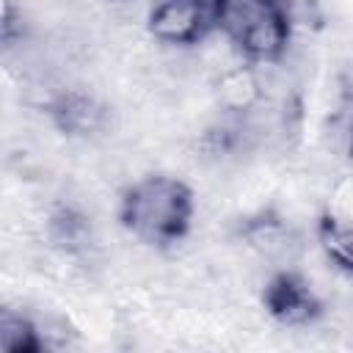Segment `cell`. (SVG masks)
<instances>
[{
    "instance_id": "obj_9",
    "label": "cell",
    "mask_w": 353,
    "mask_h": 353,
    "mask_svg": "<svg viewBox=\"0 0 353 353\" xmlns=\"http://www.w3.org/2000/svg\"><path fill=\"white\" fill-rule=\"evenodd\" d=\"M345 152H347V157H350V163H353V127H350V132H347V143H345Z\"/></svg>"
},
{
    "instance_id": "obj_5",
    "label": "cell",
    "mask_w": 353,
    "mask_h": 353,
    "mask_svg": "<svg viewBox=\"0 0 353 353\" xmlns=\"http://www.w3.org/2000/svg\"><path fill=\"white\" fill-rule=\"evenodd\" d=\"M210 94H212V102H215L218 113H223V116H243L265 99L259 72L248 61L221 72L218 77H212L210 80Z\"/></svg>"
},
{
    "instance_id": "obj_7",
    "label": "cell",
    "mask_w": 353,
    "mask_h": 353,
    "mask_svg": "<svg viewBox=\"0 0 353 353\" xmlns=\"http://www.w3.org/2000/svg\"><path fill=\"white\" fill-rule=\"evenodd\" d=\"M0 350L6 353H39L44 350L39 325L22 312L6 309L0 317Z\"/></svg>"
},
{
    "instance_id": "obj_8",
    "label": "cell",
    "mask_w": 353,
    "mask_h": 353,
    "mask_svg": "<svg viewBox=\"0 0 353 353\" xmlns=\"http://www.w3.org/2000/svg\"><path fill=\"white\" fill-rule=\"evenodd\" d=\"M328 215L334 218H345L353 221V174L350 176H339L331 182L328 190Z\"/></svg>"
},
{
    "instance_id": "obj_4",
    "label": "cell",
    "mask_w": 353,
    "mask_h": 353,
    "mask_svg": "<svg viewBox=\"0 0 353 353\" xmlns=\"http://www.w3.org/2000/svg\"><path fill=\"white\" fill-rule=\"evenodd\" d=\"M262 301H265V309L281 325H290V328L312 325L323 314L320 292L298 270H279L276 276H270L265 284Z\"/></svg>"
},
{
    "instance_id": "obj_2",
    "label": "cell",
    "mask_w": 353,
    "mask_h": 353,
    "mask_svg": "<svg viewBox=\"0 0 353 353\" xmlns=\"http://www.w3.org/2000/svg\"><path fill=\"white\" fill-rule=\"evenodd\" d=\"M215 28L237 44L248 63L281 61L292 44L287 0H215Z\"/></svg>"
},
{
    "instance_id": "obj_3",
    "label": "cell",
    "mask_w": 353,
    "mask_h": 353,
    "mask_svg": "<svg viewBox=\"0 0 353 353\" xmlns=\"http://www.w3.org/2000/svg\"><path fill=\"white\" fill-rule=\"evenodd\" d=\"M215 28V0H154L146 33L163 47H193Z\"/></svg>"
},
{
    "instance_id": "obj_6",
    "label": "cell",
    "mask_w": 353,
    "mask_h": 353,
    "mask_svg": "<svg viewBox=\"0 0 353 353\" xmlns=\"http://www.w3.org/2000/svg\"><path fill=\"white\" fill-rule=\"evenodd\" d=\"M314 237L320 254L345 276H353V221L334 218L328 212L320 215L314 226Z\"/></svg>"
},
{
    "instance_id": "obj_1",
    "label": "cell",
    "mask_w": 353,
    "mask_h": 353,
    "mask_svg": "<svg viewBox=\"0 0 353 353\" xmlns=\"http://www.w3.org/2000/svg\"><path fill=\"white\" fill-rule=\"evenodd\" d=\"M196 215L190 185L174 174H143L130 182L119 199L124 229L149 245H171L188 237Z\"/></svg>"
}]
</instances>
